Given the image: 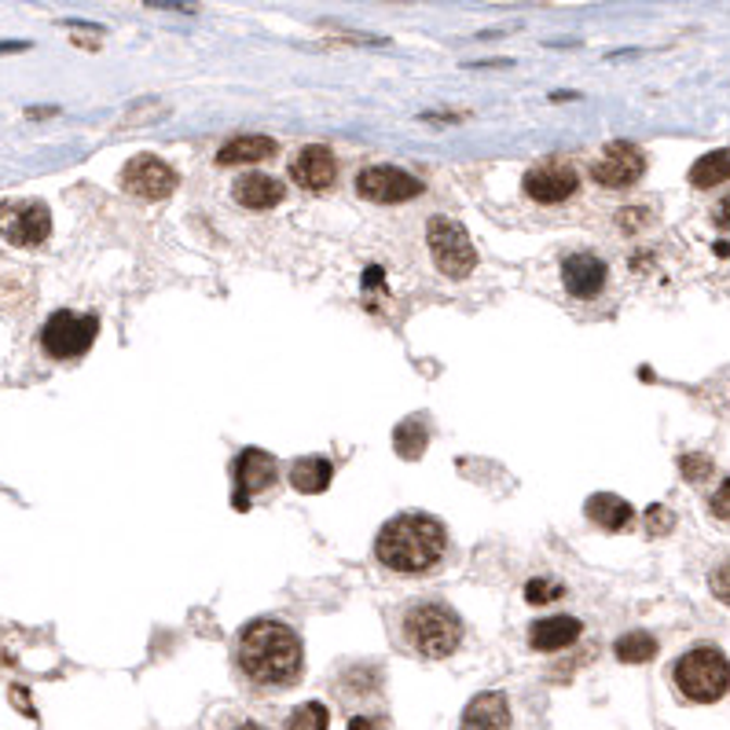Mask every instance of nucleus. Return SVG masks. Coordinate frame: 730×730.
I'll return each instance as SVG.
<instances>
[{"label":"nucleus","instance_id":"f257e3e1","mask_svg":"<svg viewBox=\"0 0 730 730\" xmlns=\"http://www.w3.org/2000/svg\"><path fill=\"white\" fill-rule=\"evenodd\" d=\"M243 671L261 687H286L302 676V642L286 624L257 620L243 631V646H239Z\"/></svg>","mask_w":730,"mask_h":730},{"label":"nucleus","instance_id":"f03ea898","mask_svg":"<svg viewBox=\"0 0 730 730\" xmlns=\"http://www.w3.org/2000/svg\"><path fill=\"white\" fill-rule=\"evenodd\" d=\"M374 551L397 573H426L445 554V528L426 514H405L382 528Z\"/></svg>","mask_w":730,"mask_h":730},{"label":"nucleus","instance_id":"7ed1b4c3","mask_svg":"<svg viewBox=\"0 0 730 730\" xmlns=\"http://www.w3.org/2000/svg\"><path fill=\"white\" fill-rule=\"evenodd\" d=\"M676 687L697 705H713L730 690V661L713 646H697L676 661Z\"/></svg>","mask_w":730,"mask_h":730},{"label":"nucleus","instance_id":"20e7f679","mask_svg":"<svg viewBox=\"0 0 730 730\" xmlns=\"http://www.w3.org/2000/svg\"><path fill=\"white\" fill-rule=\"evenodd\" d=\"M405 636L422 657H448V653H456L459 639H463V624H459V617L448 606L422 602V606L408 610Z\"/></svg>","mask_w":730,"mask_h":730},{"label":"nucleus","instance_id":"39448f33","mask_svg":"<svg viewBox=\"0 0 730 730\" xmlns=\"http://www.w3.org/2000/svg\"><path fill=\"white\" fill-rule=\"evenodd\" d=\"M426 243H430V254H434L437 268L448 276V280H466V276L474 272L477 249L470 246V235L459 220L434 217L426 228Z\"/></svg>","mask_w":730,"mask_h":730},{"label":"nucleus","instance_id":"423d86ee","mask_svg":"<svg viewBox=\"0 0 730 730\" xmlns=\"http://www.w3.org/2000/svg\"><path fill=\"white\" fill-rule=\"evenodd\" d=\"M95 334H100V320H95L92 312H55L52 320L44 323L41 345H44L48 357L71 360L89 349L95 342Z\"/></svg>","mask_w":730,"mask_h":730},{"label":"nucleus","instance_id":"0eeeda50","mask_svg":"<svg viewBox=\"0 0 730 730\" xmlns=\"http://www.w3.org/2000/svg\"><path fill=\"white\" fill-rule=\"evenodd\" d=\"M48 232H52V214H48L44 203L18 198V203L0 206V235L12 246H37L44 243Z\"/></svg>","mask_w":730,"mask_h":730},{"label":"nucleus","instance_id":"6e6552de","mask_svg":"<svg viewBox=\"0 0 730 730\" xmlns=\"http://www.w3.org/2000/svg\"><path fill=\"white\" fill-rule=\"evenodd\" d=\"M121 188L137 198L158 203V198L172 195V188H177V172H172V166H166V162L155 158V155H137L129 166L121 169Z\"/></svg>","mask_w":730,"mask_h":730},{"label":"nucleus","instance_id":"1a4fd4ad","mask_svg":"<svg viewBox=\"0 0 730 730\" xmlns=\"http://www.w3.org/2000/svg\"><path fill=\"white\" fill-rule=\"evenodd\" d=\"M357 191L368 203H408L422 195V184L397 166H371L357 177Z\"/></svg>","mask_w":730,"mask_h":730},{"label":"nucleus","instance_id":"9d476101","mask_svg":"<svg viewBox=\"0 0 730 730\" xmlns=\"http://www.w3.org/2000/svg\"><path fill=\"white\" fill-rule=\"evenodd\" d=\"M646 172V155L636 148V143H610L606 155L591 166V177L599 180L602 188H631L636 180Z\"/></svg>","mask_w":730,"mask_h":730},{"label":"nucleus","instance_id":"9b49d317","mask_svg":"<svg viewBox=\"0 0 730 730\" xmlns=\"http://www.w3.org/2000/svg\"><path fill=\"white\" fill-rule=\"evenodd\" d=\"M522 188L528 198H536V203H543V206L565 203V198L576 191V169L569 162H540V166H533L525 172Z\"/></svg>","mask_w":730,"mask_h":730},{"label":"nucleus","instance_id":"f8f14e48","mask_svg":"<svg viewBox=\"0 0 730 730\" xmlns=\"http://www.w3.org/2000/svg\"><path fill=\"white\" fill-rule=\"evenodd\" d=\"M272 482H276V459L268 456V451H261V448L239 451V459H235V488H239L235 507H239V511H246L249 496L265 492Z\"/></svg>","mask_w":730,"mask_h":730},{"label":"nucleus","instance_id":"ddd939ff","mask_svg":"<svg viewBox=\"0 0 730 730\" xmlns=\"http://www.w3.org/2000/svg\"><path fill=\"white\" fill-rule=\"evenodd\" d=\"M562 283L573 297L591 302V297H599L602 286H606V265H602L594 254H573V257H565V265H562Z\"/></svg>","mask_w":730,"mask_h":730},{"label":"nucleus","instance_id":"4468645a","mask_svg":"<svg viewBox=\"0 0 730 730\" xmlns=\"http://www.w3.org/2000/svg\"><path fill=\"white\" fill-rule=\"evenodd\" d=\"M291 177L297 180L302 188L309 191H323L334 184V177H338V166H334V155L320 143H312V148H302L291 162Z\"/></svg>","mask_w":730,"mask_h":730},{"label":"nucleus","instance_id":"2eb2a0df","mask_svg":"<svg viewBox=\"0 0 730 730\" xmlns=\"http://www.w3.org/2000/svg\"><path fill=\"white\" fill-rule=\"evenodd\" d=\"M459 730H511V705L503 694H477L466 705Z\"/></svg>","mask_w":730,"mask_h":730},{"label":"nucleus","instance_id":"dca6fc26","mask_svg":"<svg viewBox=\"0 0 730 730\" xmlns=\"http://www.w3.org/2000/svg\"><path fill=\"white\" fill-rule=\"evenodd\" d=\"M580 620L576 617H543L533 624V631H528V642H533V650H543V653H554V650H565L573 646L576 639H580Z\"/></svg>","mask_w":730,"mask_h":730},{"label":"nucleus","instance_id":"f3484780","mask_svg":"<svg viewBox=\"0 0 730 730\" xmlns=\"http://www.w3.org/2000/svg\"><path fill=\"white\" fill-rule=\"evenodd\" d=\"M232 195L235 203L246 209H268L283 198V184L276 177H268V172H246V177L235 180Z\"/></svg>","mask_w":730,"mask_h":730},{"label":"nucleus","instance_id":"a211bd4d","mask_svg":"<svg viewBox=\"0 0 730 730\" xmlns=\"http://www.w3.org/2000/svg\"><path fill=\"white\" fill-rule=\"evenodd\" d=\"M584 511H588V517H591L594 525L606 528V533H620V528H628L631 517H636V511H631L628 499H620V496H613V492L591 496Z\"/></svg>","mask_w":730,"mask_h":730},{"label":"nucleus","instance_id":"6ab92c4d","mask_svg":"<svg viewBox=\"0 0 730 730\" xmlns=\"http://www.w3.org/2000/svg\"><path fill=\"white\" fill-rule=\"evenodd\" d=\"M272 155H276L272 137H232L217 151V162L220 166H249V162H261Z\"/></svg>","mask_w":730,"mask_h":730},{"label":"nucleus","instance_id":"aec40b11","mask_svg":"<svg viewBox=\"0 0 730 730\" xmlns=\"http://www.w3.org/2000/svg\"><path fill=\"white\" fill-rule=\"evenodd\" d=\"M331 477H334V470H331V463H326V459H320V456L297 459V463L291 466V485L297 488V492H305V496L323 492V488L331 485Z\"/></svg>","mask_w":730,"mask_h":730},{"label":"nucleus","instance_id":"412c9836","mask_svg":"<svg viewBox=\"0 0 730 730\" xmlns=\"http://www.w3.org/2000/svg\"><path fill=\"white\" fill-rule=\"evenodd\" d=\"M723 180H730V148L697 158L694 169H690V184L694 188H716L723 184Z\"/></svg>","mask_w":730,"mask_h":730},{"label":"nucleus","instance_id":"4be33fe9","mask_svg":"<svg viewBox=\"0 0 730 730\" xmlns=\"http://www.w3.org/2000/svg\"><path fill=\"white\" fill-rule=\"evenodd\" d=\"M426 440H430L426 422H422V419H405L397 426V434H393V448H397L400 459H419L422 451H426Z\"/></svg>","mask_w":730,"mask_h":730},{"label":"nucleus","instance_id":"5701e85b","mask_svg":"<svg viewBox=\"0 0 730 730\" xmlns=\"http://www.w3.org/2000/svg\"><path fill=\"white\" fill-rule=\"evenodd\" d=\"M617 657L624 665H646V661L657 657V639L646 636V631H631V636L617 639Z\"/></svg>","mask_w":730,"mask_h":730},{"label":"nucleus","instance_id":"b1692460","mask_svg":"<svg viewBox=\"0 0 730 730\" xmlns=\"http://www.w3.org/2000/svg\"><path fill=\"white\" fill-rule=\"evenodd\" d=\"M286 730H326V708L320 701H309L286 719Z\"/></svg>","mask_w":730,"mask_h":730},{"label":"nucleus","instance_id":"393cba45","mask_svg":"<svg viewBox=\"0 0 730 730\" xmlns=\"http://www.w3.org/2000/svg\"><path fill=\"white\" fill-rule=\"evenodd\" d=\"M562 594H565L562 584L559 580H547V576H536V580L525 584V599L533 602V606H547V602L562 599Z\"/></svg>","mask_w":730,"mask_h":730},{"label":"nucleus","instance_id":"a878e982","mask_svg":"<svg viewBox=\"0 0 730 730\" xmlns=\"http://www.w3.org/2000/svg\"><path fill=\"white\" fill-rule=\"evenodd\" d=\"M679 470H683L687 482H705V477H713V459H705V456H683V459H679Z\"/></svg>","mask_w":730,"mask_h":730},{"label":"nucleus","instance_id":"bb28decb","mask_svg":"<svg viewBox=\"0 0 730 730\" xmlns=\"http://www.w3.org/2000/svg\"><path fill=\"white\" fill-rule=\"evenodd\" d=\"M671 525H676V517H671L668 507H650V511H646L650 536H665V533H671Z\"/></svg>","mask_w":730,"mask_h":730},{"label":"nucleus","instance_id":"cd10ccee","mask_svg":"<svg viewBox=\"0 0 730 730\" xmlns=\"http://www.w3.org/2000/svg\"><path fill=\"white\" fill-rule=\"evenodd\" d=\"M708 584H713V594H716V599H719V602H727V606H730V565H723V569H716V573H713V580H708Z\"/></svg>","mask_w":730,"mask_h":730},{"label":"nucleus","instance_id":"c85d7f7f","mask_svg":"<svg viewBox=\"0 0 730 730\" xmlns=\"http://www.w3.org/2000/svg\"><path fill=\"white\" fill-rule=\"evenodd\" d=\"M713 514H716V517H723V522H730V477L716 488V496H713Z\"/></svg>","mask_w":730,"mask_h":730},{"label":"nucleus","instance_id":"c756f323","mask_svg":"<svg viewBox=\"0 0 730 730\" xmlns=\"http://www.w3.org/2000/svg\"><path fill=\"white\" fill-rule=\"evenodd\" d=\"M716 225L723 228V232H730V195L716 206Z\"/></svg>","mask_w":730,"mask_h":730},{"label":"nucleus","instance_id":"7c9ffc66","mask_svg":"<svg viewBox=\"0 0 730 730\" xmlns=\"http://www.w3.org/2000/svg\"><path fill=\"white\" fill-rule=\"evenodd\" d=\"M148 8H172V12H195L191 4H177V0H148Z\"/></svg>","mask_w":730,"mask_h":730},{"label":"nucleus","instance_id":"2f4dec72","mask_svg":"<svg viewBox=\"0 0 730 730\" xmlns=\"http://www.w3.org/2000/svg\"><path fill=\"white\" fill-rule=\"evenodd\" d=\"M349 730H379L371 723V719H363V716H357V719H349Z\"/></svg>","mask_w":730,"mask_h":730},{"label":"nucleus","instance_id":"473e14b6","mask_svg":"<svg viewBox=\"0 0 730 730\" xmlns=\"http://www.w3.org/2000/svg\"><path fill=\"white\" fill-rule=\"evenodd\" d=\"M26 48H30L26 41H4L0 44V52H26Z\"/></svg>","mask_w":730,"mask_h":730},{"label":"nucleus","instance_id":"72a5a7b5","mask_svg":"<svg viewBox=\"0 0 730 730\" xmlns=\"http://www.w3.org/2000/svg\"><path fill=\"white\" fill-rule=\"evenodd\" d=\"M379 280H382V272H379V268H371V272H368V286H379Z\"/></svg>","mask_w":730,"mask_h":730},{"label":"nucleus","instance_id":"f704fd0d","mask_svg":"<svg viewBox=\"0 0 730 730\" xmlns=\"http://www.w3.org/2000/svg\"><path fill=\"white\" fill-rule=\"evenodd\" d=\"M239 730H265V727H257V723H243V727H239Z\"/></svg>","mask_w":730,"mask_h":730}]
</instances>
